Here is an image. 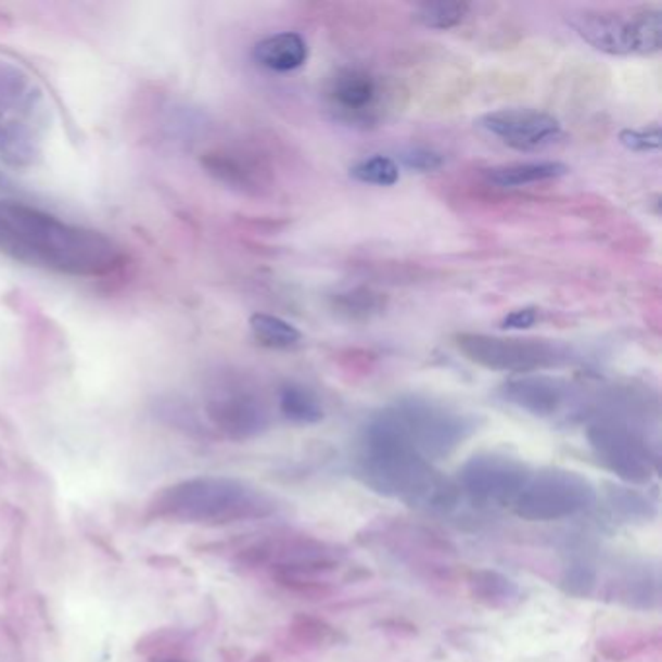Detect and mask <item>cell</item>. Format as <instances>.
<instances>
[{
    "label": "cell",
    "mask_w": 662,
    "mask_h": 662,
    "mask_svg": "<svg viewBox=\"0 0 662 662\" xmlns=\"http://www.w3.org/2000/svg\"><path fill=\"white\" fill-rule=\"evenodd\" d=\"M0 253L76 278L105 277L125 258L119 245L100 231L7 199H0Z\"/></svg>",
    "instance_id": "cell-1"
},
{
    "label": "cell",
    "mask_w": 662,
    "mask_h": 662,
    "mask_svg": "<svg viewBox=\"0 0 662 662\" xmlns=\"http://www.w3.org/2000/svg\"><path fill=\"white\" fill-rule=\"evenodd\" d=\"M356 470L369 489L425 513H449L459 504L457 482L447 479L406 437L385 408L359 433Z\"/></svg>",
    "instance_id": "cell-2"
},
{
    "label": "cell",
    "mask_w": 662,
    "mask_h": 662,
    "mask_svg": "<svg viewBox=\"0 0 662 662\" xmlns=\"http://www.w3.org/2000/svg\"><path fill=\"white\" fill-rule=\"evenodd\" d=\"M277 499L245 480L199 476L157 494L154 515L177 523L230 524L257 521L277 511Z\"/></svg>",
    "instance_id": "cell-3"
},
{
    "label": "cell",
    "mask_w": 662,
    "mask_h": 662,
    "mask_svg": "<svg viewBox=\"0 0 662 662\" xmlns=\"http://www.w3.org/2000/svg\"><path fill=\"white\" fill-rule=\"evenodd\" d=\"M614 412L600 415L589 423L587 440L598 462L627 484L641 486L657 476L659 453L647 433L632 420L637 405L629 395L618 398Z\"/></svg>",
    "instance_id": "cell-4"
},
{
    "label": "cell",
    "mask_w": 662,
    "mask_h": 662,
    "mask_svg": "<svg viewBox=\"0 0 662 662\" xmlns=\"http://www.w3.org/2000/svg\"><path fill=\"white\" fill-rule=\"evenodd\" d=\"M389 410L410 443L432 462L453 455L479 430L474 416L425 396H403Z\"/></svg>",
    "instance_id": "cell-5"
},
{
    "label": "cell",
    "mask_w": 662,
    "mask_h": 662,
    "mask_svg": "<svg viewBox=\"0 0 662 662\" xmlns=\"http://www.w3.org/2000/svg\"><path fill=\"white\" fill-rule=\"evenodd\" d=\"M570 24L589 46L608 55H653L661 51V9L585 10Z\"/></svg>",
    "instance_id": "cell-6"
},
{
    "label": "cell",
    "mask_w": 662,
    "mask_h": 662,
    "mask_svg": "<svg viewBox=\"0 0 662 662\" xmlns=\"http://www.w3.org/2000/svg\"><path fill=\"white\" fill-rule=\"evenodd\" d=\"M43 96L28 74L0 61V157L28 166L37 156Z\"/></svg>",
    "instance_id": "cell-7"
},
{
    "label": "cell",
    "mask_w": 662,
    "mask_h": 662,
    "mask_svg": "<svg viewBox=\"0 0 662 662\" xmlns=\"http://www.w3.org/2000/svg\"><path fill=\"white\" fill-rule=\"evenodd\" d=\"M597 501V488L587 476L553 467L531 472L511 509L523 521L552 523L587 513Z\"/></svg>",
    "instance_id": "cell-8"
},
{
    "label": "cell",
    "mask_w": 662,
    "mask_h": 662,
    "mask_svg": "<svg viewBox=\"0 0 662 662\" xmlns=\"http://www.w3.org/2000/svg\"><path fill=\"white\" fill-rule=\"evenodd\" d=\"M455 344L464 358L480 368L519 375L558 368L570 359V352L565 346L534 339H501L489 334L462 332L455 339Z\"/></svg>",
    "instance_id": "cell-9"
},
{
    "label": "cell",
    "mask_w": 662,
    "mask_h": 662,
    "mask_svg": "<svg viewBox=\"0 0 662 662\" xmlns=\"http://www.w3.org/2000/svg\"><path fill=\"white\" fill-rule=\"evenodd\" d=\"M324 102L349 127H378L389 107V90L383 80L364 68H339L324 84Z\"/></svg>",
    "instance_id": "cell-10"
},
{
    "label": "cell",
    "mask_w": 662,
    "mask_h": 662,
    "mask_svg": "<svg viewBox=\"0 0 662 662\" xmlns=\"http://www.w3.org/2000/svg\"><path fill=\"white\" fill-rule=\"evenodd\" d=\"M531 472L506 453H479L460 467L457 486L482 506L511 507Z\"/></svg>",
    "instance_id": "cell-11"
},
{
    "label": "cell",
    "mask_w": 662,
    "mask_h": 662,
    "mask_svg": "<svg viewBox=\"0 0 662 662\" xmlns=\"http://www.w3.org/2000/svg\"><path fill=\"white\" fill-rule=\"evenodd\" d=\"M206 410L218 430L235 440L255 437L265 432L270 422L265 400L241 381H228L212 389Z\"/></svg>",
    "instance_id": "cell-12"
},
{
    "label": "cell",
    "mask_w": 662,
    "mask_h": 662,
    "mask_svg": "<svg viewBox=\"0 0 662 662\" xmlns=\"http://www.w3.org/2000/svg\"><path fill=\"white\" fill-rule=\"evenodd\" d=\"M480 129L519 152H534L552 147L563 137L560 120L538 110H497L476 120Z\"/></svg>",
    "instance_id": "cell-13"
},
{
    "label": "cell",
    "mask_w": 662,
    "mask_h": 662,
    "mask_svg": "<svg viewBox=\"0 0 662 662\" xmlns=\"http://www.w3.org/2000/svg\"><path fill=\"white\" fill-rule=\"evenodd\" d=\"M272 568H277L288 580H307L315 575H327L341 565L342 552L331 544L315 540L309 536H294L272 544L265 550Z\"/></svg>",
    "instance_id": "cell-14"
},
{
    "label": "cell",
    "mask_w": 662,
    "mask_h": 662,
    "mask_svg": "<svg viewBox=\"0 0 662 662\" xmlns=\"http://www.w3.org/2000/svg\"><path fill=\"white\" fill-rule=\"evenodd\" d=\"M499 393L509 405L536 418L561 415L575 398V391L568 381L543 373H526L509 379Z\"/></svg>",
    "instance_id": "cell-15"
},
{
    "label": "cell",
    "mask_w": 662,
    "mask_h": 662,
    "mask_svg": "<svg viewBox=\"0 0 662 662\" xmlns=\"http://www.w3.org/2000/svg\"><path fill=\"white\" fill-rule=\"evenodd\" d=\"M607 597L635 610H654L661 604V573L651 561L618 563L607 583Z\"/></svg>",
    "instance_id": "cell-16"
},
{
    "label": "cell",
    "mask_w": 662,
    "mask_h": 662,
    "mask_svg": "<svg viewBox=\"0 0 662 662\" xmlns=\"http://www.w3.org/2000/svg\"><path fill=\"white\" fill-rule=\"evenodd\" d=\"M253 59L272 73H292L307 63L309 47L295 31H282L265 37L253 49Z\"/></svg>",
    "instance_id": "cell-17"
},
{
    "label": "cell",
    "mask_w": 662,
    "mask_h": 662,
    "mask_svg": "<svg viewBox=\"0 0 662 662\" xmlns=\"http://www.w3.org/2000/svg\"><path fill=\"white\" fill-rule=\"evenodd\" d=\"M469 590L472 598L494 610H509L523 598L521 587L496 570H476L470 573Z\"/></svg>",
    "instance_id": "cell-18"
},
{
    "label": "cell",
    "mask_w": 662,
    "mask_h": 662,
    "mask_svg": "<svg viewBox=\"0 0 662 662\" xmlns=\"http://www.w3.org/2000/svg\"><path fill=\"white\" fill-rule=\"evenodd\" d=\"M568 166L560 162H526V164H509L497 166L484 171L489 184L501 189H515L524 184L544 183L568 175Z\"/></svg>",
    "instance_id": "cell-19"
},
{
    "label": "cell",
    "mask_w": 662,
    "mask_h": 662,
    "mask_svg": "<svg viewBox=\"0 0 662 662\" xmlns=\"http://www.w3.org/2000/svg\"><path fill=\"white\" fill-rule=\"evenodd\" d=\"M204 166L220 181L238 189H258L265 183L267 171L258 162L241 154H211L206 157Z\"/></svg>",
    "instance_id": "cell-20"
},
{
    "label": "cell",
    "mask_w": 662,
    "mask_h": 662,
    "mask_svg": "<svg viewBox=\"0 0 662 662\" xmlns=\"http://www.w3.org/2000/svg\"><path fill=\"white\" fill-rule=\"evenodd\" d=\"M278 408L280 415L288 422L297 425H314L324 418L321 400L309 386L302 383H285L278 393Z\"/></svg>",
    "instance_id": "cell-21"
},
{
    "label": "cell",
    "mask_w": 662,
    "mask_h": 662,
    "mask_svg": "<svg viewBox=\"0 0 662 662\" xmlns=\"http://www.w3.org/2000/svg\"><path fill=\"white\" fill-rule=\"evenodd\" d=\"M249 327L258 344L272 349L294 348L302 341V332L292 322L268 314H255L249 319Z\"/></svg>",
    "instance_id": "cell-22"
},
{
    "label": "cell",
    "mask_w": 662,
    "mask_h": 662,
    "mask_svg": "<svg viewBox=\"0 0 662 662\" xmlns=\"http://www.w3.org/2000/svg\"><path fill=\"white\" fill-rule=\"evenodd\" d=\"M607 497L610 509L626 521H649L657 513V506L639 489L608 484Z\"/></svg>",
    "instance_id": "cell-23"
},
{
    "label": "cell",
    "mask_w": 662,
    "mask_h": 662,
    "mask_svg": "<svg viewBox=\"0 0 662 662\" xmlns=\"http://www.w3.org/2000/svg\"><path fill=\"white\" fill-rule=\"evenodd\" d=\"M332 305L336 314L342 317H348L352 321H364L385 309V297L366 288H358L346 294L336 295Z\"/></svg>",
    "instance_id": "cell-24"
},
{
    "label": "cell",
    "mask_w": 662,
    "mask_h": 662,
    "mask_svg": "<svg viewBox=\"0 0 662 662\" xmlns=\"http://www.w3.org/2000/svg\"><path fill=\"white\" fill-rule=\"evenodd\" d=\"M469 2H425L415 12L423 28L451 29L469 16Z\"/></svg>",
    "instance_id": "cell-25"
},
{
    "label": "cell",
    "mask_w": 662,
    "mask_h": 662,
    "mask_svg": "<svg viewBox=\"0 0 662 662\" xmlns=\"http://www.w3.org/2000/svg\"><path fill=\"white\" fill-rule=\"evenodd\" d=\"M349 177L359 183L393 187L400 179V169L393 157L373 156L349 167Z\"/></svg>",
    "instance_id": "cell-26"
},
{
    "label": "cell",
    "mask_w": 662,
    "mask_h": 662,
    "mask_svg": "<svg viewBox=\"0 0 662 662\" xmlns=\"http://www.w3.org/2000/svg\"><path fill=\"white\" fill-rule=\"evenodd\" d=\"M561 587L571 597H593L598 587L597 568L587 560L571 561L570 565L563 571Z\"/></svg>",
    "instance_id": "cell-27"
},
{
    "label": "cell",
    "mask_w": 662,
    "mask_h": 662,
    "mask_svg": "<svg viewBox=\"0 0 662 662\" xmlns=\"http://www.w3.org/2000/svg\"><path fill=\"white\" fill-rule=\"evenodd\" d=\"M661 127L649 129H624L620 132V144L632 152H659L661 150Z\"/></svg>",
    "instance_id": "cell-28"
},
{
    "label": "cell",
    "mask_w": 662,
    "mask_h": 662,
    "mask_svg": "<svg viewBox=\"0 0 662 662\" xmlns=\"http://www.w3.org/2000/svg\"><path fill=\"white\" fill-rule=\"evenodd\" d=\"M400 157H403V162H405V166L408 169L422 171V174L440 169L443 166V162H445L440 152H433V150H428V148H410Z\"/></svg>",
    "instance_id": "cell-29"
},
{
    "label": "cell",
    "mask_w": 662,
    "mask_h": 662,
    "mask_svg": "<svg viewBox=\"0 0 662 662\" xmlns=\"http://www.w3.org/2000/svg\"><path fill=\"white\" fill-rule=\"evenodd\" d=\"M536 321H538V309L523 307V309H517V311H511L507 317H504L501 329L523 331V329H531Z\"/></svg>",
    "instance_id": "cell-30"
}]
</instances>
